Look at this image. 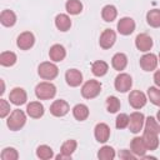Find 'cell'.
Instances as JSON below:
<instances>
[{"label":"cell","mask_w":160,"mask_h":160,"mask_svg":"<svg viewBox=\"0 0 160 160\" xmlns=\"http://www.w3.org/2000/svg\"><path fill=\"white\" fill-rule=\"evenodd\" d=\"M26 122V115L22 110L20 109H15L12 110V112L10 114V116L6 120V125L11 131H18L20 130Z\"/></svg>","instance_id":"1"},{"label":"cell","mask_w":160,"mask_h":160,"mask_svg":"<svg viewBox=\"0 0 160 160\" xmlns=\"http://www.w3.org/2000/svg\"><path fill=\"white\" fill-rule=\"evenodd\" d=\"M35 95L39 100H49L56 95V88L52 82L42 81L39 82L35 88Z\"/></svg>","instance_id":"2"},{"label":"cell","mask_w":160,"mask_h":160,"mask_svg":"<svg viewBox=\"0 0 160 160\" xmlns=\"http://www.w3.org/2000/svg\"><path fill=\"white\" fill-rule=\"evenodd\" d=\"M38 74L44 80H52L58 76L59 69L58 66L51 61H44L38 68Z\"/></svg>","instance_id":"3"},{"label":"cell","mask_w":160,"mask_h":160,"mask_svg":"<svg viewBox=\"0 0 160 160\" xmlns=\"http://www.w3.org/2000/svg\"><path fill=\"white\" fill-rule=\"evenodd\" d=\"M101 91V82L98 80H88L81 88V95L85 99H94Z\"/></svg>","instance_id":"4"},{"label":"cell","mask_w":160,"mask_h":160,"mask_svg":"<svg viewBox=\"0 0 160 160\" xmlns=\"http://www.w3.org/2000/svg\"><path fill=\"white\" fill-rule=\"evenodd\" d=\"M145 125V116L142 112L139 111H134L132 114H130L129 116V130L132 134H138L140 132V130L142 129V126Z\"/></svg>","instance_id":"5"},{"label":"cell","mask_w":160,"mask_h":160,"mask_svg":"<svg viewBox=\"0 0 160 160\" xmlns=\"http://www.w3.org/2000/svg\"><path fill=\"white\" fill-rule=\"evenodd\" d=\"M131 85H132V79L126 72H120L115 78L114 86H115V89L119 92H126V91H129L131 89Z\"/></svg>","instance_id":"6"},{"label":"cell","mask_w":160,"mask_h":160,"mask_svg":"<svg viewBox=\"0 0 160 160\" xmlns=\"http://www.w3.org/2000/svg\"><path fill=\"white\" fill-rule=\"evenodd\" d=\"M35 44V36L30 31H24L18 36L16 45L20 50H29L34 46Z\"/></svg>","instance_id":"7"},{"label":"cell","mask_w":160,"mask_h":160,"mask_svg":"<svg viewBox=\"0 0 160 160\" xmlns=\"http://www.w3.org/2000/svg\"><path fill=\"white\" fill-rule=\"evenodd\" d=\"M148 99H146V95L140 91V90H132L130 94H129V104L131 108L134 109H141L145 106Z\"/></svg>","instance_id":"8"},{"label":"cell","mask_w":160,"mask_h":160,"mask_svg":"<svg viewBox=\"0 0 160 160\" xmlns=\"http://www.w3.org/2000/svg\"><path fill=\"white\" fill-rule=\"evenodd\" d=\"M70 110V106L69 104L62 100V99H59V100H55L51 105H50V112L51 115L56 116V118H62L65 116Z\"/></svg>","instance_id":"9"},{"label":"cell","mask_w":160,"mask_h":160,"mask_svg":"<svg viewBox=\"0 0 160 160\" xmlns=\"http://www.w3.org/2000/svg\"><path fill=\"white\" fill-rule=\"evenodd\" d=\"M140 66L144 71H152L156 69L158 66V62H159V59L155 54L152 52H149V54H145L140 58Z\"/></svg>","instance_id":"10"},{"label":"cell","mask_w":160,"mask_h":160,"mask_svg":"<svg viewBox=\"0 0 160 160\" xmlns=\"http://www.w3.org/2000/svg\"><path fill=\"white\" fill-rule=\"evenodd\" d=\"M115 41H116V34H115V31L111 30V29H105L101 32V35H100L99 45H100V48H102V49L106 50V49H110L115 44Z\"/></svg>","instance_id":"11"},{"label":"cell","mask_w":160,"mask_h":160,"mask_svg":"<svg viewBox=\"0 0 160 160\" xmlns=\"http://www.w3.org/2000/svg\"><path fill=\"white\" fill-rule=\"evenodd\" d=\"M76 146H78L76 140H74V139L66 140V141L61 145L60 154L56 155V159H58V160H60V159H71V155H72V152L76 150Z\"/></svg>","instance_id":"12"},{"label":"cell","mask_w":160,"mask_h":160,"mask_svg":"<svg viewBox=\"0 0 160 160\" xmlns=\"http://www.w3.org/2000/svg\"><path fill=\"white\" fill-rule=\"evenodd\" d=\"M9 100L11 104L19 106V105H24L28 100V95L26 91L22 88H14L10 94H9Z\"/></svg>","instance_id":"13"},{"label":"cell","mask_w":160,"mask_h":160,"mask_svg":"<svg viewBox=\"0 0 160 160\" xmlns=\"http://www.w3.org/2000/svg\"><path fill=\"white\" fill-rule=\"evenodd\" d=\"M152 39L151 36H149L148 34H139L135 38V46L138 48V50L142 51V52H148L150 51V49L152 48Z\"/></svg>","instance_id":"14"},{"label":"cell","mask_w":160,"mask_h":160,"mask_svg":"<svg viewBox=\"0 0 160 160\" xmlns=\"http://www.w3.org/2000/svg\"><path fill=\"white\" fill-rule=\"evenodd\" d=\"M135 30V21L131 18H121L118 22V31L121 35H130Z\"/></svg>","instance_id":"15"},{"label":"cell","mask_w":160,"mask_h":160,"mask_svg":"<svg viewBox=\"0 0 160 160\" xmlns=\"http://www.w3.org/2000/svg\"><path fill=\"white\" fill-rule=\"evenodd\" d=\"M66 84L71 88H76L82 82V74L78 69H69L65 72Z\"/></svg>","instance_id":"16"},{"label":"cell","mask_w":160,"mask_h":160,"mask_svg":"<svg viewBox=\"0 0 160 160\" xmlns=\"http://www.w3.org/2000/svg\"><path fill=\"white\" fill-rule=\"evenodd\" d=\"M94 135H95L96 141L106 142L110 138V128L105 122H99V124H96V126L94 129Z\"/></svg>","instance_id":"17"},{"label":"cell","mask_w":160,"mask_h":160,"mask_svg":"<svg viewBox=\"0 0 160 160\" xmlns=\"http://www.w3.org/2000/svg\"><path fill=\"white\" fill-rule=\"evenodd\" d=\"M130 150L132 154H135L138 158H142L145 155V152L148 151L146 146H145V142L142 140V136H135L131 142H130Z\"/></svg>","instance_id":"18"},{"label":"cell","mask_w":160,"mask_h":160,"mask_svg":"<svg viewBox=\"0 0 160 160\" xmlns=\"http://www.w3.org/2000/svg\"><path fill=\"white\" fill-rule=\"evenodd\" d=\"M142 140H144V142H145L146 149L150 150V151H151V150H156L158 146H159V138H158V134H156V132L144 130Z\"/></svg>","instance_id":"19"},{"label":"cell","mask_w":160,"mask_h":160,"mask_svg":"<svg viewBox=\"0 0 160 160\" xmlns=\"http://www.w3.org/2000/svg\"><path fill=\"white\" fill-rule=\"evenodd\" d=\"M66 56V50L62 45L60 44H55L50 48L49 50V58L50 60L55 61V62H59V61H62Z\"/></svg>","instance_id":"20"},{"label":"cell","mask_w":160,"mask_h":160,"mask_svg":"<svg viewBox=\"0 0 160 160\" xmlns=\"http://www.w3.org/2000/svg\"><path fill=\"white\" fill-rule=\"evenodd\" d=\"M26 112L32 119H40L44 115V106L39 101H31L26 106Z\"/></svg>","instance_id":"21"},{"label":"cell","mask_w":160,"mask_h":160,"mask_svg":"<svg viewBox=\"0 0 160 160\" xmlns=\"http://www.w3.org/2000/svg\"><path fill=\"white\" fill-rule=\"evenodd\" d=\"M0 22L4 26H6V28L14 26L15 22H16V15H15V12L12 10H9V9L2 10L1 14H0Z\"/></svg>","instance_id":"22"},{"label":"cell","mask_w":160,"mask_h":160,"mask_svg":"<svg viewBox=\"0 0 160 160\" xmlns=\"http://www.w3.org/2000/svg\"><path fill=\"white\" fill-rule=\"evenodd\" d=\"M111 65L118 71L124 70L126 68V65H128V58H126V55L124 52H116L112 56V59H111Z\"/></svg>","instance_id":"23"},{"label":"cell","mask_w":160,"mask_h":160,"mask_svg":"<svg viewBox=\"0 0 160 160\" xmlns=\"http://www.w3.org/2000/svg\"><path fill=\"white\" fill-rule=\"evenodd\" d=\"M55 26L60 31H68L71 26V20L66 14H59L55 18Z\"/></svg>","instance_id":"24"},{"label":"cell","mask_w":160,"mask_h":160,"mask_svg":"<svg viewBox=\"0 0 160 160\" xmlns=\"http://www.w3.org/2000/svg\"><path fill=\"white\" fill-rule=\"evenodd\" d=\"M116 16H118V10H116V8L114 5H110L109 4V5H105L102 8V10H101V18H102L104 21L111 22V21H114L116 19Z\"/></svg>","instance_id":"25"},{"label":"cell","mask_w":160,"mask_h":160,"mask_svg":"<svg viewBox=\"0 0 160 160\" xmlns=\"http://www.w3.org/2000/svg\"><path fill=\"white\" fill-rule=\"evenodd\" d=\"M72 115L76 120L79 121H84L88 119L89 116V108L85 104H76L72 109Z\"/></svg>","instance_id":"26"},{"label":"cell","mask_w":160,"mask_h":160,"mask_svg":"<svg viewBox=\"0 0 160 160\" xmlns=\"http://www.w3.org/2000/svg\"><path fill=\"white\" fill-rule=\"evenodd\" d=\"M108 70H109V65H108V62H105V61H102V60L94 61L92 65H91V71H92V74H94L95 76H98V78L104 76V75L108 72Z\"/></svg>","instance_id":"27"},{"label":"cell","mask_w":160,"mask_h":160,"mask_svg":"<svg viewBox=\"0 0 160 160\" xmlns=\"http://www.w3.org/2000/svg\"><path fill=\"white\" fill-rule=\"evenodd\" d=\"M146 21L152 28H160V10L159 9L149 10L146 14Z\"/></svg>","instance_id":"28"},{"label":"cell","mask_w":160,"mask_h":160,"mask_svg":"<svg viewBox=\"0 0 160 160\" xmlns=\"http://www.w3.org/2000/svg\"><path fill=\"white\" fill-rule=\"evenodd\" d=\"M65 9L70 15H78L82 11V4L80 0H68L65 4Z\"/></svg>","instance_id":"29"},{"label":"cell","mask_w":160,"mask_h":160,"mask_svg":"<svg viewBox=\"0 0 160 160\" xmlns=\"http://www.w3.org/2000/svg\"><path fill=\"white\" fill-rule=\"evenodd\" d=\"M16 62V55L12 51H4L0 54V64L2 66H12Z\"/></svg>","instance_id":"30"},{"label":"cell","mask_w":160,"mask_h":160,"mask_svg":"<svg viewBox=\"0 0 160 160\" xmlns=\"http://www.w3.org/2000/svg\"><path fill=\"white\" fill-rule=\"evenodd\" d=\"M36 156L41 160H49L54 156V152H52V149L48 145H40L38 146L36 149Z\"/></svg>","instance_id":"31"},{"label":"cell","mask_w":160,"mask_h":160,"mask_svg":"<svg viewBox=\"0 0 160 160\" xmlns=\"http://www.w3.org/2000/svg\"><path fill=\"white\" fill-rule=\"evenodd\" d=\"M115 150L111 148V146H109V145H105V146H102L99 151H98V158L100 159V160H112L114 158H115Z\"/></svg>","instance_id":"32"},{"label":"cell","mask_w":160,"mask_h":160,"mask_svg":"<svg viewBox=\"0 0 160 160\" xmlns=\"http://www.w3.org/2000/svg\"><path fill=\"white\" fill-rule=\"evenodd\" d=\"M120 106H121L120 100L116 96H109L106 99V109L109 112H111V114L118 112L120 110Z\"/></svg>","instance_id":"33"},{"label":"cell","mask_w":160,"mask_h":160,"mask_svg":"<svg viewBox=\"0 0 160 160\" xmlns=\"http://www.w3.org/2000/svg\"><path fill=\"white\" fill-rule=\"evenodd\" d=\"M145 130L159 134L160 132V122L158 121V119H155L152 116L146 118L145 119Z\"/></svg>","instance_id":"34"},{"label":"cell","mask_w":160,"mask_h":160,"mask_svg":"<svg viewBox=\"0 0 160 160\" xmlns=\"http://www.w3.org/2000/svg\"><path fill=\"white\" fill-rule=\"evenodd\" d=\"M148 98L149 100L156 105V106H160V89L159 88H155V86H150L148 89Z\"/></svg>","instance_id":"35"},{"label":"cell","mask_w":160,"mask_h":160,"mask_svg":"<svg viewBox=\"0 0 160 160\" xmlns=\"http://www.w3.org/2000/svg\"><path fill=\"white\" fill-rule=\"evenodd\" d=\"M19 154L14 148H5L1 151V159L2 160H18Z\"/></svg>","instance_id":"36"},{"label":"cell","mask_w":160,"mask_h":160,"mask_svg":"<svg viewBox=\"0 0 160 160\" xmlns=\"http://www.w3.org/2000/svg\"><path fill=\"white\" fill-rule=\"evenodd\" d=\"M115 126L118 129H125V128H128L129 126V116L126 114H124V112L119 114L116 116V120H115Z\"/></svg>","instance_id":"37"},{"label":"cell","mask_w":160,"mask_h":160,"mask_svg":"<svg viewBox=\"0 0 160 160\" xmlns=\"http://www.w3.org/2000/svg\"><path fill=\"white\" fill-rule=\"evenodd\" d=\"M10 114V104L4 100V99H0V118H6V115Z\"/></svg>","instance_id":"38"},{"label":"cell","mask_w":160,"mask_h":160,"mask_svg":"<svg viewBox=\"0 0 160 160\" xmlns=\"http://www.w3.org/2000/svg\"><path fill=\"white\" fill-rule=\"evenodd\" d=\"M120 159H126V160H130V159H136L138 156L135 154L131 152V150H121L120 154H119Z\"/></svg>","instance_id":"39"},{"label":"cell","mask_w":160,"mask_h":160,"mask_svg":"<svg viewBox=\"0 0 160 160\" xmlns=\"http://www.w3.org/2000/svg\"><path fill=\"white\" fill-rule=\"evenodd\" d=\"M154 82H155V85L158 88H160V70L155 71V74H154Z\"/></svg>","instance_id":"40"},{"label":"cell","mask_w":160,"mask_h":160,"mask_svg":"<svg viewBox=\"0 0 160 160\" xmlns=\"http://www.w3.org/2000/svg\"><path fill=\"white\" fill-rule=\"evenodd\" d=\"M156 119H158V121L160 122V110L158 111V114H156Z\"/></svg>","instance_id":"41"},{"label":"cell","mask_w":160,"mask_h":160,"mask_svg":"<svg viewBox=\"0 0 160 160\" xmlns=\"http://www.w3.org/2000/svg\"><path fill=\"white\" fill-rule=\"evenodd\" d=\"M158 59H159V62H160V54H159V58Z\"/></svg>","instance_id":"42"}]
</instances>
